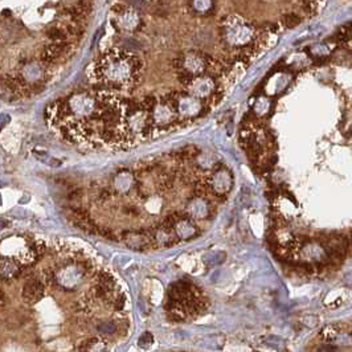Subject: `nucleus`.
<instances>
[{
	"instance_id": "6e6552de",
	"label": "nucleus",
	"mask_w": 352,
	"mask_h": 352,
	"mask_svg": "<svg viewBox=\"0 0 352 352\" xmlns=\"http://www.w3.org/2000/svg\"><path fill=\"white\" fill-rule=\"evenodd\" d=\"M320 244L323 245L330 258L331 257L332 258H342L350 247L348 240L343 235H338V233H332V235H328L327 237H323L320 240Z\"/></svg>"
},
{
	"instance_id": "c756f323",
	"label": "nucleus",
	"mask_w": 352,
	"mask_h": 352,
	"mask_svg": "<svg viewBox=\"0 0 352 352\" xmlns=\"http://www.w3.org/2000/svg\"><path fill=\"white\" fill-rule=\"evenodd\" d=\"M117 303H115V308H118V310H121L122 307H123V303H125V297H121L119 300L115 301Z\"/></svg>"
},
{
	"instance_id": "f8f14e48",
	"label": "nucleus",
	"mask_w": 352,
	"mask_h": 352,
	"mask_svg": "<svg viewBox=\"0 0 352 352\" xmlns=\"http://www.w3.org/2000/svg\"><path fill=\"white\" fill-rule=\"evenodd\" d=\"M174 231L178 236V239L190 240L194 239L198 235V228L190 220V216H182L178 220V223L174 225Z\"/></svg>"
},
{
	"instance_id": "cd10ccee",
	"label": "nucleus",
	"mask_w": 352,
	"mask_h": 352,
	"mask_svg": "<svg viewBox=\"0 0 352 352\" xmlns=\"http://www.w3.org/2000/svg\"><path fill=\"white\" fill-rule=\"evenodd\" d=\"M139 346L142 348H149L151 346V344L154 343V338H152V335H151L150 332H145L141 338H139Z\"/></svg>"
},
{
	"instance_id": "393cba45",
	"label": "nucleus",
	"mask_w": 352,
	"mask_h": 352,
	"mask_svg": "<svg viewBox=\"0 0 352 352\" xmlns=\"http://www.w3.org/2000/svg\"><path fill=\"white\" fill-rule=\"evenodd\" d=\"M200 154V151L198 150V147L195 146H187L184 149L179 151V156L186 160H191V159H196V156Z\"/></svg>"
},
{
	"instance_id": "9b49d317",
	"label": "nucleus",
	"mask_w": 352,
	"mask_h": 352,
	"mask_svg": "<svg viewBox=\"0 0 352 352\" xmlns=\"http://www.w3.org/2000/svg\"><path fill=\"white\" fill-rule=\"evenodd\" d=\"M187 212L192 219H206L210 215V205L202 196H196L188 202Z\"/></svg>"
},
{
	"instance_id": "ddd939ff",
	"label": "nucleus",
	"mask_w": 352,
	"mask_h": 352,
	"mask_svg": "<svg viewBox=\"0 0 352 352\" xmlns=\"http://www.w3.org/2000/svg\"><path fill=\"white\" fill-rule=\"evenodd\" d=\"M43 294H44V286L36 279L29 281L28 284L24 286V290H23V297L29 303L37 302L43 297Z\"/></svg>"
},
{
	"instance_id": "f257e3e1",
	"label": "nucleus",
	"mask_w": 352,
	"mask_h": 352,
	"mask_svg": "<svg viewBox=\"0 0 352 352\" xmlns=\"http://www.w3.org/2000/svg\"><path fill=\"white\" fill-rule=\"evenodd\" d=\"M142 61L126 52H109L96 65V76L103 85L121 89L137 84L142 70Z\"/></svg>"
},
{
	"instance_id": "20e7f679",
	"label": "nucleus",
	"mask_w": 352,
	"mask_h": 352,
	"mask_svg": "<svg viewBox=\"0 0 352 352\" xmlns=\"http://www.w3.org/2000/svg\"><path fill=\"white\" fill-rule=\"evenodd\" d=\"M113 24L119 32H135L142 25V19L139 13L126 5L118 4L117 7H113Z\"/></svg>"
},
{
	"instance_id": "aec40b11",
	"label": "nucleus",
	"mask_w": 352,
	"mask_h": 352,
	"mask_svg": "<svg viewBox=\"0 0 352 352\" xmlns=\"http://www.w3.org/2000/svg\"><path fill=\"white\" fill-rule=\"evenodd\" d=\"M196 159H198V164L201 168H215V164H216V156L213 154H208V152H205V154H200L196 156Z\"/></svg>"
},
{
	"instance_id": "39448f33",
	"label": "nucleus",
	"mask_w": 352,
	"mask_h": 352,
	"mask_svg": "<svg viewBox=\"0 0 352 352\" xmlns=\"http://www.w3.org/2000/svg\"><path fill=\"white\" fill-rule=\"evenodd\" d=\"M187 93H190L191 96L199 98V100H204L209 98L212 94L216 92V82L215 78L209 76V74H201V76H196L191 80L186 85Z\"/></svg>"
},
{
	"instance_id": "6ab92c4d",
	"label": "nucleus",
	"mask_w": 352,
	"mask_h": 352,
	"mask_svg": "<svg viewBox=\"0 0 352 352\" xmlns=\"http://www.w3.org/2000/svg\"><path fill=\"white\" fill-rule=\"evenodd\" d=\"M277 78H278V81H274L273 78L270 80L271 84L274 82V85H273V89H270V92L273 94H279L281 92H284V90L286 89V86H288L289 84H290V78H289V74L288 73H278Z\"/></svg>"
},
{
	"instance_id": "7ed1b4c3",
	"label": "nucleus",
	"mask_w": 352,
	"mask_h": 352,
	"mask_svg": "<svg viewBox=\"0 0 352 352\" xmlns=\"http://www.w3.org/2000/svg\"><path fill=\"white\" fill-rule=\"evenodd\" d=\"M164 101L168 102L175 109L178 117L182 118H195L201 115L205 109V103L202 100L191 96L190 93H179L172 92L164 97Z\"/></svg>"
},
{
	"instance_id": "4be33fe9",
	"label": "nucleus",
	"mask_w": 352,
	"mask_h": 352,
	"mask_svg": "<svg viewBox=\"0 0 352 352\" xmlns=\"http://www.w3.org/2000/svg\"><path fill=\"white\" fill-rule=\"evenodd\" d=\"M301 23H302V17H301L298 13L290 12L286 13V15L282 17V24H284L286 28H294V27H297V25L301 24Z\"/></svg>"
},
{
	"instance_id": "412c9836",
	"label": "nucleus",
	"mask_w": 352,
	"mask_h": 352,
	"mask_svg": "<svg viewBox=\"0 0 352 352\" xmlns=\"http://www.w3.org/2000/svg\"><path fill=\"white\" fill-rule=\"evenodd\" d=\"M47 36L53 41V43H64L66 39V32L62 28L58 27H52L47 31Z\"/></svg>"
},
{
	"instance_id": "5701e85b",
	"label": "nucleus",
	"mask_w": 352,
	"mask_h": 352,
	"mask_svg": "<svg viewBox=\"0 0 352 352\" xmlns=\"http://www.w3.org/2000/svg\"><path fill=\"white\" fill-rule=\"evenodd\" d=\"M225 253L223 251H215V253H209L208 255H205V262L209 265V266H216V265H220V263L224 262L225 259Z\"/></svg>"
},
{
	"instance_id": "bb28decb",
	"label": "nucleus",
	"mask_w": 352,
	"mask_h": 352,
	"mask_svg": "<svg viewBox=\"0 0 352 352\" xmlns=\"http://www.w3.org/2000/svg\"><path fill=\"white\" fill-rule=\"evenodd\" d=\"M97 330L102 334H113L117 330V326L113 323V322H101L98 324Z\"/></svg>"
},
{
	"instance_id": "a211bd4d",
	"label": "nucleus",
	"mask_w": 352,
	"mask_h": 352,
	"mask_svg": "<svg viewBox=\"0 0 352 352\" xmlns=\"http://www.w3.org/2000/svg\"><path fill=\"white\" fill-rule=\"evenodd\" d=\"M330 342L335 344L336 347H352V334L351 332L338 331Z\"/></svg>"
},
{
	"instance_id": "f03ea898",
	"label": "nucleus",
	"mask_w": 352,
	"mask_h": 352,
	"mask_svg": "<svg viewBox=\"0 0 352 352\" xmlns=\"http://www.w3.org/2000/svg\"><path fill=\"white\" fill-rule=\"evenodd\" d=\"M210 58L212 57L202 52H187L178 57L175 61V68L183 85L186 86L196 76L206 74Z\"/></svg>"
},
{
	"instance_id": "c85d7f7f",
	"label": "nucleus",
	"mask_w": 352,
	"mask_h": 352,
	"mask_svg": "<svg viewBox=\"0 0 352 352\" xmlns=\"http://www.w3.org/2000/svg\"><path fill=\"white\" fill-rule=\"evenodd\" d=\"M343 284L344 286H347L348 289H352V271H350V273H347V274L344 275Z\"/></svg>"
},
{
	"instance_id": "b1692460",
	"label": "nucleus",
	"mask_w": 352,
	"mask_h": 352,
	"mask_svg": "<svg viewBox=\"0 0 352 352\" xmlns=\"http://www.w3.org/2000/svg\"><path fill=\"white\" fill-rule=\"evenodd\" d=\"M1 271L7 277H12L15 273L19 271V267H17V265L13 262L12 259H3L1 261Z\"/></svg>"
},
{
	"instance_id": "a878e982",
	"label": "nucleus",
	"mask_w": 352,
	"mask_h": 352,
	"mask_svg": "<svg viewBox=\"0 0 352 352\" xmlns=\"http://www.w3.org/2000/svg\"><path fill=\"white\" fill-rule=\"evenodd\" d=\"M100 286L101 288H103L107 293L113 292L114 289V279L110 277V275L107 274H101V277H100Z\"/></svg>"
},
{
	"instance_id": "dca6fc26",
	"label": "nucleus",
	"mask_w": 352,
	"mask_h": 352,
	"mask_svg": "<svg viewBox=\"0 0 352 352\" xmlns=\"http://www.w3.org/2000/svg\"><path fill=\"white\" fill-rule=\"evenodd\" d=\"M64 50L65 43H52L50 45H47L43 50V58L45 61H54L64 53Z\"/></svg>"
},
{
	"instance_id": "4468645a",
	"label": "nucleus",
	"mask_w": 352,
	"mask_h": 352,
	"mask_svg": "<svg viewBox=\"0 0 352 352\" xmlns=\"http://www.w3.org/2000/svg\"><path fill=\"white\" fill-rule=\"evenodd\" d=\"M190 7L195 15H200V16H206L215 11L213 0H191Z\"/></svg>"
},
{
	"instance_id": "1a4fd4ad",
	"label": "nucleus",
	"mask_w": 352,
	"mask_h": 352,
	"mask_svg": "<svg viewBox=\"0 0 352 352\" xmlns=\"http://www.w3.org/2000/svg\"><path fill=\"white\" fill-rule=\"evenodd\" d=\"M151 118L155 125L167 126L178 118V114L168 102L162 100V102H158L154 109L151 110Z\"/></svg>"
},
{
	"instance_id": "7c9ffc66",
	"label": "nucleus",
	"mask_w": 352,
	"mask_h": 352,
	"mask_svg": "<svg viewBox=\"0 0 352 352\" xmlns=\"http://www.w3.org/2000/svg\"><path fill=\"white\" fill-rule=\"evenodd\" d=\"M348 243H350L352 245V232H351V239H350V241H348Z\"/></svg>"
},
{
	"instance_id": "9d476101",
	"label": "nucleus",
	"mask_w": 352,
	"mask_h": 352,
	"mask_svg": "<svg viewBox=\"0 0 352 352\" xmlns=\"http://www.w3.org/2000/svg\"><path fill=\"white\" fill-rule=\"evenodd\" d=\"M84 266L78 267V266H69L65 267L64 270H61L57 275V281L60 282L64 288L70 289L74 288L76 285L81 281V277L84 274Z\"/></svg>"
},
{
	"instance_id": "2eb2a0df",
	"label": "nucleus",
	"mask_w": 352,
	"mask_h": 352,
	"mask_svg": "<svg viewBox=\"0 0 352 352\" xmlns=\"http://www.w3.org/2000/svg\"><path fill=\"white\" fill-rule=\"evenodd\" d=\"M271 107H273V102L270 98L261 96L255 100L254 105H253V114L257 118H265L269 115Z\"/></svg>"
},
{
	"instance_id": "423d86ee",
	"label": "nucleus",
	"mask_w": 352,
	"mask_h": 352,
	"mask_svg": "<svg viewBox=\"0 0 352 352\" xmlns=\"http://www.w3.org/2000/svg\"><path fill=\"white\" fill-rule=\"evenodd\" d=\"M206 184L213 194L217 196H224V195L229 194V191L233 187V176H232L231 171H228L224 167H220L212 172Z\"/></svg>"
},
{
	"instance_id": "f3484780",
	"label": "nucleus",
	"mask_w": 352,
	"mask_h": 352,
	"mask_svg": "<svg viewBox=\"0 0 352 352\" xmlns=\"http://www.w3.org/2000/svg\"><path fill=\"white\" fill-rule=\"evenodd\" d=\"M43 76V68L41 65H39L37 62H31V64L24 65L23 68V78L27 81H37L39 78H41Z\"/></svg>"
},
{
	"instance_id": "0eeeda50",
	"label": "nucleus",
	"mask_w": 352,
	"mask_h": 352,
	"mask_svg": "<svg viewBox=\"0 0 352 352\" xmlns=\"http://www.w3.org/2000/svg\"><path fill=\"white\" fill-rule=\"evenodd\" d=\"M300 255L307 263H318V265L327 263L330 259L323 245L320 243H316V241H308V243L302 244L300 248Z\"/></svg>"
}]
</instances>
